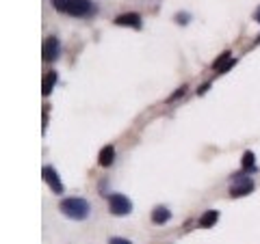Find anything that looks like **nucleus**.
<instances>
[{
    "label": "nucleus",
    "instance_id": "nucleus-17",
    "mask_svg": "<svg viewBox=\"0 0 260 244\" xmlns=\"http://www.w3.org/2000/svg\"><path fill=\"white\" fill-rule=\"evenodd\" d=\"M184 91H187V86H180V89H178L176 93H173V95L169 97V100H178V97H180V95H184Z\"/></svg>",
    "mask_w": 260,
    "mask_h": 244
},
{
    "label": "nucleus",
    "instance_id": "nucleus-7",
    "mask_svg": "<svg viewBox=\"0 0 260 244\" xmlns=\"http://www.w3.org/2000/svg\"><path fill=\"white\" fill-rule=\"evenodd\" d=\"M115 24H119V26H132V28H141V15H137V13H124V15H119V18L115 20Z\"/></svg>",
    "mask_w": 260,
    "mask_h": 244
},
{
    "label": "nucleus",
    "instance_id": "nucleus-3",
    "mask_svg": "<svg viewBox=\"0 0 260 244\" xmlns=\"http://www.w3.org/2000/svg\"><path fill=\"white\" fill-rule=\"evenodd\" d=\"M108 208H111V214L126 216V214H130V210H132V203H130L124 194H111V197H108Z\"/></svg>",
    "mask_w": 260,
    "mask_h": 244
},
{
    "label": "nucleus",
    "instance_id": "nucleus-10",
    "mask_svg": "<svg viewBox=\"0 0 260 244\" xmlns=\"http://www.w3.org/2000/svg\"><path fill=\"white\" fill-rule=\"evenodd\" d=\"M54 84H57V72H48V76L43 78V84H41V93L43 95H50Z\"/></svg>",
    "mask_w": 260,
    "mask_h": 244
},
{
    "label": "nucleus",
    "instance_id": "nucleus-9",
    "mask_svg": "<svg viewBox=\"0 0 260 244\" xmlns=\"http://www.w3.org/2000/svg\"><path fill=\"white\" fill-rule=\"evenodd\" d=\"M169 218H171V212L167 208H162V205H159V208L152 212V220H154L156 225H165Z\"/></svg>",
    "mask_w": 260,
    "mask_h": 244
},
{
    "label": "nucleus",
    "instance_id": "nucleus-6",
    "mask_svg": "<svg viewBox=\"0 0 260 244\" xmlns=\"http://www.w3.org/2000/svg\"><path fill=\"white\" fill-rule=\"evenodd\" d=\"M89 11H91V2H89V0H72V7H69L67 13L80 18V15H87Z\"/></svg>",
    "mask_w": 260,
    "mask_h": 244
},
{
    "label": "nucleus",
    "instance_id": "nucleus-4",
    "mask_svg": "<svg viewBox=\"0 0 260 244\" xmlns=\"http://www.w3.org/2000/svg\"><path fill=\"white\" fill-rule=\"evenodd\" d=\"M41 175H43V180L48 182V186L52 188V192H57V194H61V192H63L61 177L57 175V171H54L52 166H43V169H41Z\"/></svg>",
    "mask_w": 260,
    "mask_h": 244
},
{
    "label": "nucleus",
    "instance_id": "nucleus-5",
    "mask_svg": "<svg viewBox=\"0 0 260 244\" xmlns=\"http://www.w3.org/2000/svg\"><path fill=\"white\" fill-rule=\"evenodd\" d=\"M57 56H59V39L57 37H48L46 43H43V61L52 63L57 61Z\"/></svg>",
    "mask_w": 260,
    "mask_h": 244
},
{
    "label": "nucleus",
    "instance_id": "nucleus-8",
    "mask_svg": "<svg viewBox=\"0 0 260 244\" xmlns=\"http://www.w3.org/2000/svg\"><path fill=\"white\" fill-rule=\"evenodd\" d=\"M113 160H115V147L113 145H106V147L100 149V156H98V162L100 166H111Z\"/></svg>",
    "mask_w": 260,
    "mask_h": 244
},
{
    "label": "nucleus",
    "instance_id": "nucleus-13",
    "mask_svg": "<svg viewBox=\"0 0 260 244\" xmlns=\"http://www.w3.org/2000/svg\"><path fill=\"white\" fill-rule=\"evenodd\" d=\"M230 61H232V58H230V52H224V54H221V56L215 61V65H213V67H215V72H221V69H224Z\"/></svg>",
    "mask_w": 260,
    "mask_h": 244
},
{
    "label": "nucleus",
    "instance_id": "nucleus-12",
    "mask_svg": "<svg viewBox=\"0 0 260 244\" xmlns=\"http://www.w3.org/2000/svg\"><path fill=\"white\" fill-rule=\"evenodd\" d=\"M256 169V158H254L252 151H245L243 154V171H254Z\"/></svg>",
    "mask_w": 260,
    "mask_h": 244
},
{
    "label": "nucleus",
    "instance_id": "nucleus-19",
    "mask_svg": "<svg viewBox=\"0 0 260 244\" xmlns=\"http://www.w3.org/2000/svg\"><path fill=\"white\" fill-rule=\"evenodd\" d=\"M256 41H258V43H260V37H258V39H256Z\"/></svg>",
    "mask_w": 260,
    "mask_h": 244
},
{
    "label": "nucleus",
    "instance_id": "nucleus-18",
    "mask_svg": "<svg viewBox=\"0 0 260 244\" xmlns=\"http://www.w3.org/2000/svg\"><path fill=\"white\" fill-rule=\"evenodd\" d=\"M254 20H256V22H258V24H260V7L256 9V13H254Z\"/></svg>",
    "mask_w": 260,
    "mask_h": 244
},
{
    "label": "nucleus",
    "instance_id": "nucleus-2",
    "mask_svg": "<svg viewBox=\"0 0 260 244\" xmlns=\"http://www.w3.org/2000/svg\"><path fill=\"white\" fill-rule=\"evenodd\" d=\"M254 190V182L252 177L243 175V173H236L234 180H232V186H230V194L232 197H245Z\"/></svg>",
    "mask_w": 260,
    "mask_h": 244
},
{
    "label": "nucleus",
    "instance_id": "nucleus-14",
    "mask_svg": "<svg viewBox=\"0 0 260 244\" xmlns=\"http://www.w3.org/2000/svg\"><path fill=\"white\" fill-rule=\"evenodd\" d=\"M54 9L57 11H63V13H67L69 7H72V0H52Z\"/></svg>",
    "mask_w": 260,
    "mask_h": 244
},
{
    "label": "nucleus",
    "instance_id": "nucleus-11",
    "mask_svg": "<svg viewBox=\"0 0 260 244\" xmlns=\"http://www.w3.org/2000/svg\"><path fill=\"white\" fill-rule=\"evenodd\" d=\"M217 220H219V212H217V210H208V212L199 218V227H213Z\"/></svg>",
    "mask_w": 260,
    "mask_h": 244
},
{
    "label": "nucleus",
    "instance_id": "nucleus-1",
    "mask_svg": "<svg viewBox=\"0 0 260 244\" xmlns=\"http://www.w3.org/2000/svg\"><path fill=\"white\" fill-rule=\"evenodd\" d=\"M89 203L80 197H72V199H65L61 203V212L72 220H85L89 216Z\"/></svg>",
    "mask_w": 260,
    "mask_h": 244
},
{
    "label": "nucleus",
    "instance_id": "nucleus-16",
    "mask_svg": "<svg viewBox=\"0 0 260 244\" xmlns=\"http://www.w3.org/2000/svg\"><path fill=\"white\" fill-rule=\"evenodd\" d=\"M176 22H178V24H187V22H189V15H187V13H178V15H176Z\"/></svg>",
    "mask_w": 260,
    "mask_h": 244
},
{
    "label": "nucleus",
    "instance_id": "nucleus-15",
    "mask_svg": "<svg viewBox=\"0 0 260 244\" xmlns=\"http://www.w3.org/2000/svg\"><path fill=\"white\" fill-rule=\"evenodd\" d=\"M108 244H132V242L126 240V238H111V240H108Z\"/></svg>",
    "mask_w": 260,
    "mask_h": 244
}]
</instances>
